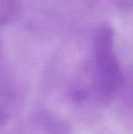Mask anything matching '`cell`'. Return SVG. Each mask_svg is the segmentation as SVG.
I'll return each mask as SVG.
<instances>
[{"label": "cell", "instance_id": "6da1fadb", "mask_svg": "<svg viewBox=\"0 0 133 134\" xmlns=\"http://www.w3.org/2000/svg\"><path fill=\"white\" fill-rule=\"evenodd\" d=\"M77 59L61 78L64 98L78 114L96 115L113 104L124 76L113 28L97 26Z\"/></svg>", "mask_w": 133, "mask_h": 134}, {"label": "cell", "instance_id": "7a4b0ae2", "mask_svg": "<svg viewBox=\"0 0 133 134\" xmlns=\"http://www.w3.org/2000/svg\"><path fill=\"white\" fill-rule=\"evenodd\" d=\"M23 95L16 82L0 68V127L6 126L20 111Z\"/></svg>", "mask_w": 133, "mask_h": 134}, {"label": "cell", "instance_id": "3957f363", "mask_svg": "<svg viewBox=\"0 0 133 134\" xmlns=\"http://www.w3.org/2000/svg\"><path fill=\"white\" fill-rule=\"evenodd\" d=\"M27 132L66 133L70 132V124L59 114L49 109H40L32 113L25 122Z\"/></svg>", "mask_w": 133, "mask_h": 134}, {"label": "cell", "instance_id": "277c9868", "mask_svg": "<svg viewBox=\"0 0 133 134\" xmlns=\"http://www.w3.org/2000/svg\"><path fill=\"white\" fill-rule=\"evenodd\" d=\"M113 104L117 106V114L125 125L133 126V66L124 73L119 92Z\"/></svg>", "mask_w": 133, "mask_h": 134}, {"label": "cell", "instance_id": "5b68a950", "mask_svg": "<svg viewBox=\"0 0 133 134\" xmlns=\"http://www.w3.org/2000/svg\"><path fill=\"white\" fill-rule=\"evenodd\" d=\"M20 12V0H0V27L14 21Z\"/></svg>", "mask_w": 133, "mask_h": 134}, {"label": "cell", "instance_id": "8992f818", "mask_svg": "<svg viewBox=\"0 0 133 134\" xmlns=\"http://www.w3.org/2000/svg\"><path fill=\"white\" fill-rule=\"evenodd\" d=\"M111 1L121 12H130L133 9V0H111Z\"/></svg>", "mask_w": 133, "mask_h": 134}]
</instances>
